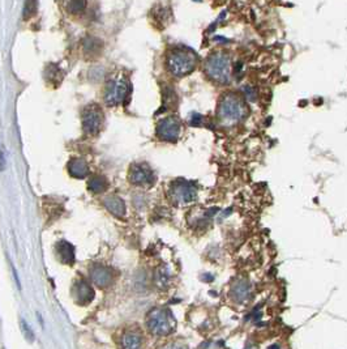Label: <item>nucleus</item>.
Masks as SVG:
<instances>
[{
	"label": "nucleus",
	"instance_id": "obj_17",
	"mask_svg": "<svg viewBox=\"0 0 347 349\" xmlns=\"http://www.w3.org/2000/svg\"><path fill=\"white\" fill-rule=\"evenodd\" d=\"M88 187L92 193H96V194L102 193V191L106 190L107 182L103 177H94V178H92L90 181H89Z\"/></svg>",
	"mask_w": 347,
	"mask_h": 349
},
{
	"label": "nucleus",
	"instance_id": "obj_4",
	"mask_svg": "<svg viewBox=\"0 0 347 349\" xmlns=\"http://www.w3.org/2000/svg\"><path fill=\"white\" fill-rule=\"evenodd\" d=\"M146 324H148L149 331L152 332L153 335H167L173 330L170 314L163 309H153L148 314Z\"/></svg>",
	"mask_w": 347,
	"mask_h": 349
},
{
	"label": "nucleus",
	"instance_id": "obj_1",
	"mask_svg": "<svg viewBox=\"0 0 347 349\" xmlns=\"http://www.w3.org/2000/svg\"><path fill=\"white\" fill-rule=\"evenodd\" d=\"M245 114V106L240 97L234 93H227L222 97L218 106V117L221 122L226 126H232L241 121Z\"/></svg>",
	"mask_w": 347,
	"mask_h": 349
},
{
	"label": "nucleus",
	"instance_id": "obj_2",
	"mask_svg": "<svg viewBox=\"0 0 347 349\" xmlns=\"http://www.w3.org/2000/svg\"><path fill=\"white\" fill-rule=\"evenodd\" d=\"M205 71L212 80L226 84L230 81L231 76L230 57L223 53H214L206 61Z\"/></svg>",
	"mask_w": 347,
	"mask_h": 349
},
{
	"label": "nucleus",
	"instance_id": "obj_12",
	"mask_svg": "<svg viewBox=\"0 0 347 349\" xmlns=\"http://www.w3.org/2000/svg\"><path fill=\"white\" fill-rule=\"evenodd\" d=\"M103 203H105V207L110 210L111 213L117 216V217H121V216H124V213H125L124 202L120 198H117V196H107L106 199L103 200Z\"/></svg>",
	"mask_w": 347,
	"mask_h": 349
},
{
	"label": "nucleus",
	"instance_id": "obj_18",
	"mask_svg": "<svg viewBox=\"0 0 347 349\" xmlns=\"http://www.w3.org/2000/svg\"><path fill=\"white\" fill-rule=\"evenodd\" d=\"M156 282L160 285V288H166L169 285V272L165 267L160 268L156 272Z\"/></svg>",
	"mask_w": 347,
	"mask_h": 349
},
{
	"label": "nucleus",
	"instance_id": "obj_21",
	"mask_svg": "<svg viewBox=\"0 0 347 349\" xmlns=\"http://www.w3.org/2000/svg\"><path fill=\"white\" fill-rule=\"evenodd\" d=\"M163 349H187L185 347H181V346H177V344H170V346L165 347Z\"/></svg>",
	"mask_w": 347,
	"mask_h": 349
},
{
	"label": "nucleus",
	"instance_id": "obj_9",
	"mask_svg": "<svg viewBox=\"0 0 347 349\" xmlns=\"http://www.w3.org/2000/svg\"><path fill=\"white\" fill-rule=\"evenodd\" d=\"M90 278H92L93 282L97 286L101 288H106L110 286L114 281V274L110 268L103 267V266H96L90 270Z\"/></svg>",
	"mask_w": 347,
	"mask_h": 349
},
{
	"label": "nucleus",
	"instance_id": "obj_5",
	"mask_svg": "<svg viewBox=\"0 0 347 349\" xmlns=\"http://www.w3.org/2000/svg\"><path fill=\"white\" fill-rule=\"evenodd\" d=\"M128 93V81L124 77L113 78L106 86L105 101L109 106H115L123 102Z\"/></svg>",
	"mask_w": 347,
	"mask_h": 349
},
{
	"label": "nucleus",
	"instance_id": "obj_8",
	"mask_svg": "<svg viewBox=\"0 0 347 349\" xmlns=\"http://www.w3.org/2000/svg\"><path fill=\"white\" fill-rule=\"evenodd\" d=\"M196 190L195 187L184 181L175 182L174 186L171 187V198L175 203L179 204H187L191 203L192 200L195 199Z\"/></svg>",
	"mask_w": 347,
	"mask_h": 349
},
{
	"label": "nucleus",
	"instance_id": "obj_3",
	"mask_svg": "<svg viewBox=\"0 0 347 349\" xmlns=\"http://www.w3.org/2000/svg\"><path fill=\"white\" fill-rule=\"evenodd\" d=\"M169 71L175 76H185L191 73L196 67V55L188 50L176 49L169 55L167 59Z\"/></svg>",
	"mask_w": 347,
	"mask_h": 349
},
{
	"label": "nucleus",
	"instance_id": "obj_15",
	"mask_svg": "<svg viewBox=\"0 0 347 349\" xmlns=\"http://www.w3.org/2000/svg\"><path fill=\"white\" fill-rule=\"evenodd\" d=\"M69 173L74 178H85L89 174V168L85 161L82 160H72L68 165Z\"/></svg>",
	"mask_w": 347,
	"mask_h": 349
},
{
	"label": "nucleus",
	"instance_id": "obj_19",
	"mask_svg": "<svg viewBox=\"0 0 347 349\" xmlns=\"http://www.w3.org/2000/svg\"><path fill=\"white\" fill-rule=\"evenodd\" d=\"M84 8H85V0H71L69 3V9L74 13L81 12Z\"/></svg>",
	"mask_w": 347,
	"mask_h": 349
},
{
	"label": "nucleus",
	"instance_id": "obj_13",
	"mask_svg": "<svg viewBox=\"0 0 347 349\" xmlns=\"http://www.w3.org/2000/svg\"><path fill=\"white\" fill-rule=\"evenodd\" d=\"M121 349H142L141 336L135 331L125 332L121 338Z\"/></svg>",
	"mask_w": 347,
	"mask_h": 349
},
{
	"label": "nucleus",
	"instance_id": "obj_20",
	"mask_svg": "<svg viewBox=\"0 0 347 349\" xmlns=\"http://www.w3.org/2000/svg\"><path fill=\"white\" fill-rule=\"evenodd\" d=\"M36 0H28V3H26V7H25V16H28V14H32V12L36 9Z\"/></svg>",
	"mask_w": 347,
	"mask_h": 349
},
{
	"label": "nucleus",
	"instance_id": "obj_11",
	"mask_svg": "<svg viewBox=\"0 0 347 349\" xmlns=\"http://www.w3.org/2000/svg\"><path fill=\"white\" fill-rule=\"evenodd\" d=\"M73 296L78 302L85 305L92 301L94 297V292H93L92 286L85 280H78L73 286Z\"/></svg>",
	"mask_w": 347,
	"mask_h": 349
},
{
	"label": "nucleus",
	"instance_id": "obj_6",
	"mask_svg": "<svg viewBox=\"0 0 347 349\" xmlns=\"http://www.w3.org/2000/svg\"><path fill=\"white\" fill-rule=\"evenodd\" d=\"M103 117L101 109L97 106L86 107L82 114V129L88 135H97L102 129Z\"/></svg>",
	"mask_w": 347,
	"mask_h": 349
},
{
	"label": "nucleus",
	"instance_id": "obj_16",
	"mask_svg": "<svg viewBox=\"0 0 347 349\" xmlns=\"http://www.w3.org/2000/svg\"><path fill=\"white\" fill-rule=\"evenodd\" d=\"M231 294L237 301H244V299L248 298V294H249V288L248 285L243 281H239L234 285V288L231 290Z\"/></svg>",
	"mask_w": 347,
	"mask_h": 349
},
{
	"label": "nucleus",
	"instance_id": "obj_14",
	"mask_svg": "<svg viewBox=\"0 0 347 349\" xmlns=\"http://www.w3.org/2000/svg\"><path fill=\"white\" fill-rule=\"evenodd\" d=\"M57 255L59 257L60 262L71 264L74 260V250L69 243L60 242L57 246Z\"/></svg>",
	"mask_w": 347,
	"mask_h": 349
},
{
	"label": "nucleus",
	"instance_id": "obj_7",
	"mask_svg": "<svg viewBox=\"0 0 347 349\" xmlns=\"http://www.w3.org/2000/svg\"><path fill=\"white\" fill-rule=\"evenodd\" d=\"M157 134L165 141H175L180 134V121L176 117H167L158 123Z\"/></svg>",
	"mask_w": 347,
	"mask_h": 349
},
{
	"label": "nucleus",
	"instance_id": "obj_10",
	"mask_svg": "<svg viewBox=\"0 0 347 349\" xmlns=\"http://www.w3.org/2000/svg\"><path fill=\"white\" fill-rule=\"evenodd\" d=\"M129 179L133 185L137 186H146L150 185L154 179L152 170L146 165H136L131 170Z\"/></svg>",
	"mask_w": 347,
	"mask_h": 349
}]
</instances>
